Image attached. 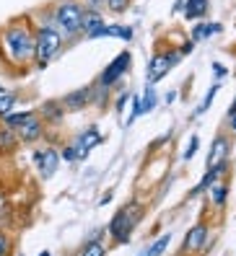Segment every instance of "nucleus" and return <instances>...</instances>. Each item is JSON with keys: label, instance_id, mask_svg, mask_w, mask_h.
<instances>
[{"label": "nucleus", "instance_id": "nucleus-1", "mask_svg": "<svg viewBox=\"0 0 236 256\" xmlns=\"http://www.w3.org/2000/svg\"><path fill=\"white\" fill-rule=\"evenodd\" d=\"M37 57V39H34V26L29 16L11 18L0 28V60L3 65L13 70H26L34 65Z\"/></svg>", "mask_w": 236, "mask_h": 256}, {"label": "nucleus", "instance_id": "nucleus-2", "mask_svg": "<svg viewBox=\"0 0 236 256\" xmlns=\"http://www.w3.org/2000/svg\"><path fill=\"white\" fill-rule=\"evenodd\" d=\"M29 18H32L34 39H37V57H34V65H32V68L47 70L52 60L60 57V52H63V47H65V42H63L60 32L55 28V24H52L50 8H42V10L34 13V16H29Z\"/></svg>", "mask_w": 236, "mask_h": 256}, {"label": "nucleus", "instance_id": "nucleus-3", "mask_svg": "<svg viewBox=\"0 0 236 256\" xmlns=\"http://www.w3.org/2000/svg\"><path fill=\"white\" fill-rule=\"evenodd\" d=\"M50 13H52V24H55L57 32H60L65 44H73V42H78L83 36L81 34L83 8H81L78 0H57V3L50 8Z\"/></svg>", "mask_w": 236, "mask_h": 256}, {"label": "nucleus", "instance_id": "nucleus-4", "mask_svg": "<svg viewBox=\"0 0 236 256\" xmlns=\"http://www.w3.org/2000/svg\"><path fill=\"white\" fill-rule=\"evenodd\" d=\"M140 215L143 212H140V204L138 202H130V204L120 207V210H117V215L112 218V222H109V236L117 240V244H127L130 233L138 225Z\"/></svg>", "mask_w": 236, "mask_h": 256}, {"label": "nucleus", "instance_id": "nucleus-5", "mask_svg": "<svg viewBox=\"0 0 236 256\" xmlns=\"http://www.w3.org/2000/svg\"><path fill=\"white\" fill-rule=\"evenodd\" d=\"M179 60H182L179 50H171V47L153 52V57L148 60V68H145V83L156 86L161 78H166V75L179 65Z\"/></svg>", "mask_w": 236, "mask_h": 256}, {"label": "nucleus", "instance_id": "nucleus-6", "mask_svg": "<svg viewBox=\"0 0 236 256\" xmlns=\"http://www.w3.org/2000/svg\"><path fill=\"white\" fill-rule=\"evenodd\" d=\"M130 65H132V54L127 50H122L104 70H101V75L96 78V88H107V91H109L112 86H117L130 72Z\"/></svg>", "mask_w": 236, "mask_h": 256}, {"label": "nucleus", "instance_id": "nucleus-7", "mask_svg": "<svg viewBox=\"0 0 236 256\" xmlns=\"http://www.w3.org/2000/svg\"><path fill=\"white\" fill-rule=\"evenodd\" d=\"M94 98H96V88H94V83H91V86H81V88H76V91L65 94V96L60 98V104H63L65 112L76 114V112H83L86 106H91Z\"/></svg>", "mask_w": 236, "mask_h": 256}, {"label": "nucleus", "instance_id": "nucleus-8", "mask_svg": "<svg viewBox=\"0 0 236 256\" xmlns=\"http://www.w3.org/2000/svg\"><path fill=\"white\" fill-rule=\"evenodd\" d=\"M34 163H37V171L42 178H52L57 166H60V153L55 148H42V150H34Z\"/></svg>", "mask_w": 236, "mask_h": 256}, {"label": "nucleus", "instance_id": "nucleus-9", "mask_svg": "<svg viewBox=\"0 0 236 256\" xmlns=\"http://www.w3.org/2000/svg\"><path fill=\"white\" fill-rule=\"evenodd\" d=\"M44 130H47V124H44L42 119H39V114H34V116H29L26 122H24L21 127H16L13 132H16L19 142L32 145V142H37V140H42V138H44Z\"/></svg>", "mask_w": 236, "mask_h": 256}, {"label": "nucleus", "instance_id": "nucleus-10", "mask_svg": "<svg viewBox=\"0 0 236 256\" xmlns=\"http://www.w3.org/2000/svg\"><path fill=\"white\" fill-rule=\"evenodd\" d=\"M99 142H101V134H99V130H96V127H88L86 132L76 134V140L70 142L73 153H76V160H78V158H86V156L91 153V150H94Z\"/></svg>", "mask_w": 236, "mask_h": 256}, {"label": "nucleus", "instance_id": "nucleus-11", "mask_svg": "<svg viewBox=\"0 0 236 256\" xmlns=\"http://www.w3.org/2000/svg\"><path fill=\"white\" fill-rule=\"evenodd\" d=\"M101 36L120 39V42H132V36H135V28L127 26V24H104V26H99L96 32L88 34L86 39H101Z\"/></svg>", "mask_w": 236, "mask_h": 256}, {"label": "nucleus", "instance_id": "nucleus-12", "mask_svg": "<svg viewBox=\"0 0 236 256\" xmlns=\"http://www.w3.org/2000/svg\"><path fill=\"white\" fill-rule=\"evenodd\" d=\"M208 225L205 222H197L189 228V233L184 236V254H195V251H202L205 244H208Z\"/></svg>", "mask_w": 236, "mask_h": 256}, {"label": "nucleus", "instance_id": "nucleus-13", "mask_svg": "<svg viewBox=\"0 0 236 256\" xmlns=\"http://www.w3.org/2000/svg\"><path fill=\"white\" fill-rule=\"evenodd\" d=\"M228 156H231V140L226 138V134H218V138L213 140V145H210V153H208V168L226 163Z\"/></svg>", "mask_w": 236, "mask_h": 256}, {"label": "nucleus", "instance_id": "nucleus-14", "mask_svg": "<svg viewBox=\"0 0 236 256\" xmlns=\"http://www.w3.org/2000/svg\"><path fill=\"white\" fill-rule=\"evenodd\" d=\"M37 114H39V119H42L44 124H47V122L57 124V122H60V119L65 116V109H63V104H60V101H44Z\"/></svg>", "mask_w": 236, "mask_h": 256}, {"label": "nucleus", "instance_id": "nucleus-15", "mask_svg": "<svg viewBox=\"0 0 236 256\" xmlns=\"http://www.w3.org/2000/svg\"><path fill=\"white\" fill-rule=\"evenodd\" d=\"M208 8H210V0H184L182 13L187 21H195V18H202L208 13Z\"/></svg>", "mask_w": 236, "mask_h": 256}, {"label": "nucleus", "instance_id": "nucleus-16", "mask_svg": "<svg viewBox=\"0 0 236 256\" xmlns=\"http://www.w3.org/2000/svg\"><path fill=\"white\" fill-rule=\"evenodd\" d=\"M99 26H104V13H99V10H83V18H81V34L88 36L91 32H96Z\"/></svg>", "mask_w": 236, "mask_h": 256}, {"label": "nucleus", "instance_id": "nucleus-17", "mask_svg": "<svg viewBox=\"0 0 236 256\" xmlns=\"http://www.w3.org/2000/svg\"><path fill=\"white\" fill-rule=\"evenodd\" d=\"M37 114V109H13L11 114H6L3 119H0V124H6V127H11V130H16V127H21L24 122H26V119L29 116H34Z\"/></svg>", "mask_w": 236, "mask_h": 256}, {"label": "nucleus", "instance_id": "nucleus-18", "mask_svg": "<svg viewBox=\"0 0 236 256\" xmlns=\"http://www.w3.org/2000/svg\"><path fill=\"white\" fill-rule=\"evenodd\" d=\"M220 26L218 21H213V24H197V26H192V42L197 44V42H202V39H210V36H215V34H220Z\"/></svg>", "mask_w": 236, "mask_h": 256}, {"label": "nucleus", "instance_id": "nucleus-19", "mask_svg": "<svg viewBox=\"0 0 236 256\" xmlns=\"http://www.w3.org/2000/svg\"><path fill=\"white\" fill-rule=\"evenodd\" d=\"M16 145H19L16 132L6 124H0V153H11V150H16Z\"/></svg>", "mask_w": 236, "mask_h": 256}, {"label": "nucleus", "instance_id": "nucleus-20", "mask_svg": "<svg viewBox=\"0 0 236 256\" xmlns=\"http://www.w3.org/2000/svg\"><path fill=\"white\" fill-rule=\"evenodd\" d=\"M169 244H171V233H164L161 238H156L153 244H151L148 248H145L140 256H164V251L169 248Z\"/></svg>", "mask_w": 236, "mask_h": 256}, {"label": "nucleus", "instance_id": "nucleus-21", "mask_svg": "<svg viewBox=\"0 0 236 256\" xmlns=\"http://www.w3.org/2000/svg\"><path fill=\"white\" fill-rule=\"evenodd\" d=\"M156 104H158L156 88H153V86H145V91H143V96H140V109H143V114L153 112V109H156Z\"/></svg>", "mask_w": 236, "mask_h": 256}, {"label": "nucleus", "instance_id": "nucleus-22", "mask_svg": "<svg viewBox=\"0 0 236 256\" xmlns=\"http://www.w3.org/2000/svg\"><path fill=\"white\" fill-rule=\"evenodd\" d=\"M218 88H220V83H213V86H210V91L205 94V98L200 101V106H197V109L192 112V116H202L205 112H208V109L213 106V98L218 96Z\"/></svg>", "mask_w": 236, "mask_h": 256}, {"label": "nucleus", "instance_id": "nucleus-23", "mask_svg": "<svg viewBox=\"0 0 236 256\" xmlns=\"http://www.w3.org/2000/svg\"><path fill=\"white\" fill-rule=\"evenodd\" d=\"M228 184H213L210 186V197H213V204L215 207H223L228 202Z\"/></svg>", "mask_w": 236, "mask_h": 256}, {"label": "nucleus", "instance_id": "nucleus-24", "mask_svg": "<svg viewBox=\"0 0 236 256\" xmlns=\"http://www.w3.org/2000/svg\"><path fill=\"white\" fill-rule=\"evenodd\" d=\"M16 101H19V96L13 94V91L0 94V119H3L6 114H11L13 109H16Z\"/></svg>", "mask_w": 236, "mask_h": 256}, {"label": "nucleus", "instance_id": "nucleus-25", "mask_svg": "<svg viewBox=\"0 0 236 256\" xmlns=\"http://www.w3.org/2000/svg\"><path fill=\"white\" fill-rule=\"evenodd\" d=\"M81 256H107V246L99 244V240H88L81 248Z\"/></svg>", "mask_w": 236, "mask_h": 256}, {"label": "nucleus", "instance_id": "nucleus-26", "mask_svg": "<svg viewBox=\"0 0 236 256\" xmlns=\"http://www.w3.org/2000/svg\"><path fill=\"white\" fill-rule=\"evenodd\" d=\"M104 6L109 13H114V16H120V13H125L130 8V0H104Z\"/></svg>", "mask_w": 236, "mask_h": 256}, {"label": "nucleus", "instance_id": "nucleus-27", "mask_svg": "<svg viewBox=\"0 0 236 256\" xmlns=\"http://www.w3.org/2000/svg\"><path fill=\"white\" fill-rule=\"evenodd\" d=\"M11 254H13V240L8 233L0 230V256H11Z\"/></svg>", "mask_w": 236, "mask_h": 256}, {"label": "nucleus", "instance_id": "nucleus-28", "mask_svg": "<svg viewBox=\"0 0 236 256\" xmlns=\"http://www.w3.org/2000/svg\"><path fill=\"white\" fill-rule=\"evenodd\" d=\"M81 8L83 10H99V13H104L107 6H104V0H78Z\"/></svg>", "mask_w": 236, "mask_h": 256}, {"label": "nucleus", "instance_id": "nucleus-29", "mask_svg": "<svg viewBox=\"0 0 236 256\" xmlns=\"http://www.w3.org/2000/svg\"><path fill=\"white\" fill-rule=\"evenodd\" d=\"M197 148H200V138H197V134H192L189 142H187V150H184V160H192L195 153H197Z\"/></svg>", "mask_w": 236, "mask_h": 256}, {"label": "nucleus", "instance_id": "nucleus-30", "mask_svg": "<svg viewBox=\"0 0 236 256\" xmlns=\"http://www.w3.org/2000/svg\"><path fill=\"white\" fill-rule=\"evenodd\" d=\"M140 114H143V109H140V96H132V109H130V116H127V127L135 122Z\"/></svg>", "mask_w": 236, "mask_h": 256}, {"label": "nucleus", "instance_id": "nucleus-31", "mask_svg": "<svg viewBox=\"0 0 236 256\" xmlns=\"http://www.w3.org/2000/svg\"><path fill=\"white\" fill-rule=\"evenodd\" d=\"M127 98H130V91H122L120 96H117V101H114V112L122 116V112H125V104H127Z\"/></svg>", "mask_w": 236, "mask_h": 256}, {"label": "nucleus", "instance_id": "nucleus-32", "mask_svg": "<svg viewBox=\"0 0 236 256\" xmlns=\"http://www.w3.org/2000/svg\"><path fill=\"white\" fill-rule=\"evenodd\" d=\"M60 158L68 160V163H70V160H76V153H73V148H70V145H65V148L60 150Z\"/></svg>", "mask_w": 236, "mask_h": 256}, {"label": "nucleus", "instance_id": "nucleus-33", "mask_svg": "<svg viewBox=\"0 0 236 256\" xmlns=\"http://www.w3.org/2000/svg\"><path fill=\"white\" fill-rule=\"evenodd\" d=\"M192 50H195V42H192V39H187V42H182V47H179V54L184 57V54H189Z\"/></svg>", "mask_w": 236, "mask_h": 256}, {"label": "nucleus", "instance_id": "nucleus-34", "mask_svg": "<svg viewBox=\"0 0 236 256\" xmlns=\"http://www.w3.org/2000/svg\"><path fill=\"white\" fill-rule=\"evenodd\" d=\"M213 72H215V78H223V75L228 72L226 65H220V62H213Z\"/></svg>", "mask_w": 236, "mask_h": 256}, {"label": "nucleus", "instance_id": "nucleus-35", "mask_svg": "<svg viewBox=\"0 0 236 256\" xmlns=\"http://www.w3.org/2000/svg\"><path fill=\"white\" fill-rule=\"evenodd\" d=\"M176 96H179L176 91H169V94H166V104H174V101H176Z\"/></svg>", "mask_w": 236, "mask_h": 256}, {"label": "nucleus", "instance_id": "nucleus-36", "mask_svg": "<svg viewBox=\"0 0 236 256\" xmlns=\"http://www.w3.org/2000/svg\"><path fill=\"white\" fill-rule=\"evenodd\" d=\"M182 6H184V0H176V3H174V13H179V10H182Z\"/></svg>", "mask_w": 236, "mask_h": 256}, {"label": "nucleus", "instance_id": "nucleus-37", "mask_svg": "<svg viewBox=\"0 0 236 256\" xmlns=\"http://www.w3.org/2000/svg\"><path fill=\"white\" fill-rule=\"evenodd\" d=\"M236 114V98H233V104H231V109H228V116H233Z\"/></svg>", "mask_w": 236, "mask_h": 256}, {"label": "nucleus", "instance_id": "nucleus-38", "mask_svg": "<svg viewBox=\"0 0 236 256\" xmlns=\"http://www.w3.org/2000/svg\"><path fill=\"white\" fill-rule=\"evenodd\" d=\"M228 119H231V130L236 132V114H233V116H228Z\"/></svg>", "mask_w": 236, "mask_h": 256}, {"label": "nucleus", "instance_id": "nucleus-39", "mask_svg": "<svg viewBox=\"0 0 236 256\" xmlns=\"http://www.w3.org/2000/svg\"><path fill=\"white\" fill-rule=\"evenodd\" d=\"M39 256H52V254H50V251H42V254H39Z\"/></svg>", "mask_w": 236, "mask_h": 256}, {"label": "nucleus", "instance_id": "nucleus-40", "mask_svg": "<svg viewBox=\"0 0 236 256\" xmlns=\"http://www.w3.org/2000/svg\"><path fill=\"white\" fill-rule=\"evenodd\" d=\"M0 94H6V86L3 83H0Z\"/></svg>", "mask_w": 236, "mask_h": 256}, {"label": "nucleus", "instance_id": "nucleus-41", "mask_svg": "<svg viewBox=\"0 0 236 256\" xmlns=\"http://www.w3.org/2000/svg\"><path fill=\"white\" fill-rule=\"evenodd\" d=\"M16 256H24V254H16Z\"/></svg>", "mask_w": 236, "mask_h": 256}, {"label": "nucleus", "instance_id": "nucleus-42", "mask_svg": "<svg viewBox=\"0 0 236 256\" xmlns=\"http://www.w3.org/2000/svg\"><path fill=\"white\" fill-rule=\"evenodd\" d=\"M0 65H3V60H0Z\"/></svg>", "mask_w": 236, "mask_h": 256}]
</instances>
